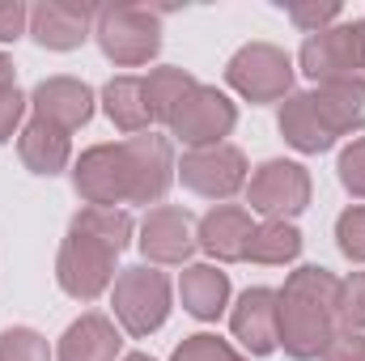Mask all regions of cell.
Returning a JSON list of instances; mask_svg holds the SVG:
<instances>
[{
  "mask_svg": "<svg viewBox=\"0 0 365 361\" xmlns=\"http://www.w3.org/2000/svg\"><path fill=\"white\" fill-rule=\"evenodd\" d=\"M340 332V276L319 264L289 272L276 289V340L293 361H314Z\"/></svg>",
  "mask_w": 365,
  "mask_h": 361,
  "instance_id": "6da1fadb",
  "label": "cell"
},
{
  "mask_svg": "<svg viewBox=\"0 0 365 361\" xmlns=\"http://www.w3.org/2000/svg\"><path fill=\"white\" fill-rule=\"evenodd\" d=\"M93 39L119 68H140L162 47V13L145 4H102L93 13Z\"/></svg>",
  "mask_w": 365,
  "mask_h": 361,
  "instance_id": "7a4b0ae2",
  "label": "cell"
},
{
  "mask_svg": "<svg viewBox=\"0 0 365 361\" xmlns=\"http://www.w3.org/2000/svg\"><path fill=\"white\" fill-rule=\"evenodd\" d=\"M110 306H115V319L128 336H149L166 323L170 315V280L166 272L149 268H123L115 276V289H110Z\"/></svg>",
  "mask_w": 365,
  "mask_h": 361,
  "instance_id": "3957f363",
  "label": "cell"
},
{
  "mask_svg": "<svg viewBox=\"0 0 365 361\" xmlns=\"http://www.w3.org/2000/svg\"><path fill=\"white\" fill-rule=\"evenodd\" d=\"M115 260H119V251H110L106 243H98L81 230H68V238L60 243V255H56V280L68 298L93 302L98 293L110 289Z\"/></svg>",
  "mask_w": 365,
  "mask_h": 361,
  "instance_id": "277c9868",
  "label": "cell"
},
{
  "mask_svg": "<svg viewBox=\"0 0 365 361\" xmlns=\"http://www.w3.org/2000/svg\"><path fill=\"white\" fill-rule=\"evenodd\" d=\"M225 81L247 102H280L293 93V60L272 43H247L230 56Z\"/></svg>",
  "mask_w": 365,
  "mask_h": 361,
  "instance_id": "5b68a950",
  "label": "cell"
},
{
  "mask_svg": "<svg viewBox=\"0 0 365 361\" xmlns=\"http://www.w3.org/2000/svg\"><path fill=\"white\" fill-rule=\"evenodd\" d=\"M238 123V106L217 90V86H200L179 102V111L170 115V136L182 141L187 149H212V145H225V136L234 132Z\"/></svg>",
  "mask_w": 365,
  "mask_h": 361,
  "instance_id": "8992f818",
  "label": "cell"
},
{
  "mask_svg": "<svg viewBox=\"0 0 365 361\" xmlns=\"http://www.w3.org/2000/svg\"><path fill=\"white\" fill-rule=\"evenodd\" d=\"M251 213H264V221H289L310 204V171L302 162L272 158L247 179Z\"/></svg>",
  "mask_w": 365,
  "mask_h": 361,
  "instance_id": "52a82bcc",
  "label": "cell"
},
{
  "mask_svg": "<svg viewBox=\"0 0 365 361\" xmlns=\"http://www.w3.org/2000/svg\"><path fill=\"white\" fill-rule=\"evenodd\" d=\"M73 187L90 208H119L132 200V171L123 141L119 145H93L73 166Z\"/></svg>",
  "mask_w": 365,
  "mask_h": 361,
  "instance_id": "ba28073f",
  "label": "cell"
},
{
  "mask_svg": "<svg viewBox=\"0 0 365 361\" xmlns=\"http://www.w3.org/2000/svg\"><path fill=\"white\" fill-rule=\"evenodd\" d=\"M187 191L204 195V200H230L234 191L247 187V158L234 145H212V149H187L182 162L175 166Z\"/></svg>",
  "mask_w": 365,
  "mask_h": 361,
  "instance_id": "9c48e42d",
  "label": "cell"
},
{
  "mask_svg": "<svg viewBox=\"0 0 365 361\" xmlns=\"http://www.w3.org/2000/svg\"><path fill=\"white\" fill-rule=\"evenodd\" d=\"M297 64H302V73H306L314 86L357 77V73H361L357 21H340V26H327V30L310 34V39L302 43V51H297Z\"/></svg>",
  "mask_w": 365,
  "mask_h": 361,
  "instance_id": "30bf717a",
  "label": "cell"
},
{
  "mask_svg": "<svg viewBox=\"0 0 365 361\" xmlns=\"http://www.w3.org/2000/svg\"><path fill=\"white\" fill-rule=\"evenodd\" d=\"M123 153H128V171H132V200L128 204H158L170 183H175V149L166 136H153V132H140V136H128L123 141Z\"/></svg>",
  "mask_w": 365,
  "mask_h": 361,
  "instance_id": "8fae6325",
  "label": "cell"
},
{
  "mask_svg": "<svg viewBox=\"0 0 365 361\" xmlns=\"http://www.w3.org/2000/svg\"><path fill=\"white\" fill-rule=\"evenodd\" d=\"M195 221L187 208L175 204H158L145 213L140 221V251L149 264H187L195 251Z\"/></svg>",
  "mask_w": 365,
  "mask_h": 361,
  "instance_id": "7c38bea8",
  "label": "cell"
},
{
  "mask_svg": "<svg viewBox=\"0 0 365 361\" xmlns=\"http://www.w3.org/2000/svg\"><path fill=\"white\" fill-rule=\"evenodd\" d=\"M30 111H34V119H47L64 132H77L93 115V90L77 77H47L30 93Z\"/></svg>",
  "mask_w": 365,
  "mask_h": 361,
  "instance_id": "4fadbf2b",
  "label": "cell"
},
{
  "mask_svg": "<svg viewBox=\"0 0 365 361\" xmlns=\"http://www.w3.org/2000/svg\"><path fill=\"white\" fill-rule=\"evenodd\" d=\"M251 230H255V221H251L247 208H238V204H217V208H208V213L200 217L195 243H200V251L212 255L217 264H238V260H247Z\"/></svg>",
  "mask_w": 365,
  "mask_h": 361,
  "instance_id": "5bb4252c",
  "label": "cell"
},
{
  "mask_svg": "<svg viewBox=\"0 0 365 361\" xmlns=\"http://www.w3.org/2000/svg\"><path fill=\"white\" fill-rule=\"evenodd\" d=\"M93 13L98 9H86V4L43 0V4L30 9V34L47 51H73L93 34Z\"/></svg>",
  "mask_w": 365,
  "mask_h": 361,
  "instance_id": "9a60e30c",
  "label": "cell"
},
{
  "mask_svg": "<svg viewBox=\"0 0 365 361\" xmlns=\"http://www.w3.org/2000/svg\"><path fill=\"white\" fill-rule=\"evenodd\" d=\"M230 332L251 357L276 353L280 349V340H276V289H264V285L247 289L230 315Z\"/></svg>",
  "mask_w": 365,
  "mask_h": 361,
  "instance_id": "2e32d148",
  "label": "cell"
},
{
  "mask_svg": "<svg viewBox=\"0 0 365 361\" xmlns=\"http://www.w3.org/2000/svg\"><path fill=\"white\" fill-rule=\"evenodd\" d=\"M314 102V115L323 119V128L340 141V136H353L365 128V81L361 77H344V81H327V86H314L310 93Z\"/></svg>",
  "mask_w": 365,
  "mask_h": 361,
  "instance_id": "e0dca14e",
  "label": "cell"
},
{
  "mask_svg": "<svg viewBox=\"0 0 365 361\" xmlns=\"http://www.w3.org/2000/svg\"><path fill=\"white\" fill-rule=\"evenodd\" d=\"M73 132H64V128H56V123H47V119H34L30 115V123L17 132V153H21V162H26V171L30 175H60L68 162H73V141H68Z\"/></svg>",
  "mask_w": 365,
  "mask_h": 361,
  "instance_id": "ac0fdd59",
  "label": "cell"
},
{
  "mask_svg": "<svg viewBox=\"0 0 365 361\" xmlns=\"http://www.w3.org/2000/svg\"><path fill=\"white\" fill-rule=\"evenodd\" d=\"M119 327L106 315H81L77 323H68V332L60 336L56 361H119Z\"/></svg>",
  "mask_w": 365,
  "mask_h": 361,
  "instance_id": "d6986e66",
  "label": "cell"
},
{
  "mask_svg": "<svg viewBox=\"0 0 365 361\" xmlns=\"http://www.w3.org/2000/svg\"><path fill=\"white\" fill-rule=\"evenodd\" d=\"M179 298H182V306H187V315L212 323L230 306V276L217 264H191L179 276Z\"/></svg>",
  "mask_w": 365,
  "mask_h": 361,
  "instance_id": "ffe728a7",
  "label": "cell"
},
{
  "mask_svg": "<svg viewBox=\"0 0 365 361\" xmlns=\"http://www.w3.org/2000/svg\"><path fill=\"white\" fill-rule=\"evenodd\" d=\"M280 136L297 149V153H323V149H331L336 145V136L323 128V119L314 115V102H310V93H289L284 102H280Z\"/></svg>",
  "mask_w": 365,
  "mask_h": 361,
  "instance_id": "44dd1931",
  "label": "cell"
},
{
  "mask_svg": "<svg viewBox=\"0 0 365 361\" xmlns=\"http://www.w3.org/2000/svg\"><path fill=\"white\" fill-rule=\"evenodd\" d=\"M102 106H106V119L128 136H140L153 123L149 98H145V77H110L102 90Z\"/></svg>",
  "mask_w": 365,
  "mask_h": 361,
  "instance_id": "7402d4cb",
  "label": "cell"
},
{
  "mask_svg": "<svg viewBox=\"0 0 365 361\" xmlns=\"http://www.w3.org/2000/svg\"><path fill=\"white\" fill-rule=\"evenodd\" d=\"M302 255V230L293 221H259L251 230V243H247V260L251 264H293Z\"/></svg>",
  "mask_w": 365,
  "mask_h": 361,
  "instance_id": "603a6c76",
  "label": "cell"
},
{
  "mask_svg": "<svg viewBox=\"0 0 365 361\" xmlns=\"http://www.w3.org/2000/svg\"><path fill=\"white\" fill-rule=\"evenodd\" d=\"M191 90H195V77H191L187 68H175V64L153 68V73L145 77V98H149V115H153V123H170V115L179 111V102Z\"/></svg>",
  "mask_w": 365,
  "mask_h": 361,
  "instance_id": "cb8c5ba5",
  "label": "cell"
},
{
  "mask_svg": "<svg viewBox=\"0 0 365 361\" xmlns=\"http://www.w3.org/2000/svg\"><path fill=\"white\" fill-rule=\"evenodd\" d=\"M68 230H81V234H90L98 243H106L110 251H123L128 243H132V217L123 213V208H81L77 217H73V225Z\"/></svg>",
  "mask_w": 365,
  "mask_h": 361,
  "instance_id": "d4e9b609",
  "label": "cell"
},
{
  "mask_svg": "<svg viewBox=\"0 0 365 361\" xmlns=\"http://www.w3.org/2000/svg\"><path fill=\"white\" fill-rule=\"evenodd\" d=\"M170 361H251V357H242L230 340H221L212 332H195V336H187L179 349H175Z\"/></svg>",
  "mask_w": 365,
  "mask_h": 361,
  "instance_id": "484cf974",
  "label": "cell"
},
{
  "mask_svg": "<svg viewBox=\"0 0 365 361\" xmlns=\"http://www.w3.org/2000/svg\"><path fill=\"white\" fill-rule=\"evenodd\" d=\"M0 361H51V349L34 327H9L0 332Z\"/></svg>",
  "mask_w": 365,
  "mask_h": 361,
  "instance_id": "4316f807",
  "label": "cell"
},
{
  "mask_svg": "<svg viewBox=\"0 0 365 361\" xmlns=\"http://www.w3.org/2000/svg\"><path fill=\"white\" fill-rule=\"evenodd\" d=\"M284 13H289V21H293L297 30H306V34H319V30H327V26L340 21V4H336V0H306V4H289Z\"/></svg>",
  "mask_w": 365,
  "mask_h": 361,
  "instance_id": "83f0119b",
  "label": "cell"
},
{
  "mask_svg": "<svg viewBox=\"0 0 365 361\" xmlns=\"http://www.w3.org/2000/svg\"><path fill=\"white\" fill-rule=\"evenodd\" d=\"M336 243H340V251H344L353 264H365V204L340 213V221H336Z\"/></svg>",
  "mask_w": 365,
  "mask_h": 361,
  "instance_id": "f1b7e54d",
  "label": "cell"
},
{
  "mask_svg": "<svg viewBox=\"0 0 365 361\" xmlns=\"http://www.w3.org/2000/svg\"><path fill=\"white\" fill-rule=\"evenodd\" d=\"M340 327L365 332V272H353L340 280Z\"/></svg>",
  "mask_w": 365,
  "mask_h": 361,
  "instance_id": "f546056e",
  "label": "cell"
},
{
  "mask_svg": "<svg viewBox=\"0 0 365 361\" xmlns=\"http://www.w3.org/2000/svg\"><path fill=\"white\" fill-rule=\"evenodd\" d=\"M340 183H344V191H353L357 200H365V136H357L353 145H344V153H340Z\"/></svg>",
  "mask_w": 365,
  "mask_h": 361,
  "instance_id": "4dcf8cb0",
  "label": "cell"
},
{
  "mask_svg": "<svg viewBox=\"0 0 365 361\" xmlns=\"http://www.w3.org/2000/svg\"><path fill=\"white\" fill-rule=\"evenodd\" d=\"M26 106H30V98L17 90V86H9V90H0V145L21 128V119H26Z\"/></svg>",
  "mask_w": 365,
  "mask_h": 361,
  "instance_id": "1f68e13d",
  "label": "cell"
},
{
  "mask_svg": "<svg viewBox=\"0 0 365 361\" xmlns=\"http://www.w3.org/2000/svg\"><path fill=\"white\" fill-rule=\"evenodd\" d=\"M323 361H365V332L340 327V332L331 336V345L323 349Z\"/></svg>",
  "mask_w": 365,
  "mask_h": 361,
  "instance_id": "d6a6232c",
  "label": "cell"
},
{
  "mask_svg": "<svg viewBox=\"0 0 365 361\" xmlns=\"http://www.w3.org/2000/svg\"><path fill=\"white\" fill-rule=\"evenodd\" d=\"M30 30V9L21 0H0V43H13Z\"/></svg>",
  "mask_w": 365,
  "mask_h": 361,
  "instance_id": "836d02e7",
  "label": "cell"
},
{
  "mask_svg": "<svg viewBox=\"0 0 365 361\" xmlns=\"http://www.w3.org/2000/svg\"><path fill=\"white\" fill-rule=\"evenodd\" d=\"M9 86H17V73H13V60L0 51V90H9Z\"/></svg>",
  "mask_w": 365,
  "mask_h": 361,
  "instance_id": "e575fe53",
  "label": "cell"
},
{
  "mask_svg": "<svg viewBox=\"0 0 365 361\" xmlns=\"http://www.w3.org/2000/svg\"><path fill=\"white\" fill-rule=\"evenodd\" d=\"M357 43H361V68H365V17L357 21Z\"/></svg>",
  "mask_w": 365,
  "mask_h": 361,
  "instance_id": "d590c367",
  "label": "cell"
},
{
  "mask_svg": "<svg viewBox=\"0 0 365 361\" xmlns=\"http://www.w3.org/2000/svg\"><path fill=\"white\" fill-rule=\"evenodd\" d=\"M119 361H153V357H149V353H123Z\"/></svg>",
  "mask_w": 365,
  "mask_h": 361,
  "instance_id": "8d00e7d4",
  "label": "cell"
}]
</instances>
